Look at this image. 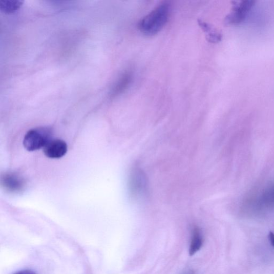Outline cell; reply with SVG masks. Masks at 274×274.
<instances>
[{
    "instance_id": "1",
    "label": "cell",
    "mask_w": 274,
    "mask_h": 274,
    "mask_svg": "<svg viewBox=\"0 0 274 274\" xmlns=\"http://www.w3.org/2000/svg\"><path fill=\"white\" fill-rule=\"evenodd\" d=\"M171 10L172 7L169 2L161 3L140 20L138 25L139 30L147 36L156 35L167 24Z\"/></svg>"
},
{
    "instance_id": "2",
    "label": "cell",
    "mask_w": 274,
    "mask_h": 274,
    "mask_svg": "<svg viewBox=\"0 0 274 274\" xmlns=\"http://www.w3.org/2000/svg\"><path fill=\"white\" fill-rule=\"evenodd\" d=\"M129 188L131 196L136 200L145 198L149 192L147 177L138 164L133 165L129 177Z\"/></svg>"
},
{
    "instance_id": "3",
    "label": "cell",
    "mask_w": 274,
    "mask_h": 274,
    "mask_svg": "<svg viewBox=\"0 0 274 274\" xmlns=\"http://www.w3.org/2000/svg\"><path fill=\"white\" fill-rule=\"evenodd\" d=\"M52 130L49 127L32 129L24 138V146L30 152L44 149L47 143L52 139Z\"/></svg>"
},
{
    "instance_id": "4",
    "label": "cell",
    "mask_w": 274,
    "mask_h": 274,
    "mask_svg": "<svg viewBox=\"0 0 274 274\" xmlns=\"http://www.w3.org/2000/svg\"><path fill=\"white\" fill-rule=\"evenodd\" d=\"M254 5L255 2L248 0L235 2L230 13L225 17V22L230 26L239 25L245 20Z\"/></svg>"
},
{
    "instance_id": "5",
    "label": "cell",
    "mask_w": 274,
    "mask_h": 274,
    "mask_svg": "<svg viewBox=\"0 0 274 274\" xmlns=\"http://www.w3.org/2000/svg\"><path fill=\"white\" fill-rule=\"evenodd\" d=\"M45 156L50 159H59L65 156L68 151L67 143L61 139H52L43 149Z\"/></svg>"
},
{
    "instance_id": "6",
    "label": "cell",
    "mask_w": 274,
    "mask_h": 274,
    "mask_svg": "<svg viewBox=\"0 0 274 274\" xmlns=\"http://www.w3.org/2000/svg\"><path fill=\"white\" fill-rule=\"evenodd\" d=\"M2 182L4 187L11 193L20 192L25 185L23 178L13 173L5 174L2 177Z\"/></svg>"
},
{
    "instance_id": "7",
    "label": "cell",
    "mask_w": 274,
    "mask_h": 274,
    "mask_svg": "<svg viewBox=\"0 0 274 274\" xmlns=\"http://www.w3.org/2000/svg\"><path fill=\"white\" fill-rule=\"evenodd\" d=\"M198 23L202 31L204 32L208 41L218 43L221 41L222 35L216 29L203 20L199 19Z\"/></svg>"
},
{
    "instance_id": "8",
    "label": "cell",
    "mask_w": 274,
    "mask_h": 274,
    "mask_svg": "<svg viewBox=\"0 0 274 274\" xmlns=\"http://www.w3.org/2000/svg\"><path fill=\"white\" fill-rule=\"evenodd\" d=\"M134 78L132 71L128 70L119 78L113 91L114 96L124 92L129 87Z\"/></svg>"
},
{
    "instance_id": "9",
    "label": "cell",
    "mask_w": 274,
    "mask_h": 274,
    "mask_svg": "<svg viewBox=\"0 0 274 274\" xmlns=\"http://www.w3.org/2000/svg\"><path fill=\"white\" fill-rule=\"evenodd\" d=\"M204 239L201 230L198 227H195L192 231V239H191L189 248L190 256L196 254L201 248L203 244Z\"/></svg>"
},
{
    "instance_id": "10",
    "label": "cell",
    "mask_w": 274,
    "mask_h": 274,
    "mask_svg": "<svg viewBox=\"0 0 274 274\" xmlns=\"http://www.w3.org/2000/svg\"><path fill=\"white\" fill-rule=\"evenodd\" d=\"M22 3L20 1H2L0 2V9L5 13H14L20 7Z\"/></svg>"
},
{
    "instance_id": "11",
    "label": "cell",
    "mask_w": 274,
    "mask_h": 274,
    "mask_svg": "<svg viewBox=\"0 0 274 274\" xmlns=\"http://www.w3.org/2000/svg\"><path fill=\"white\" fill-rule=\"evenodd\" d=\"M13 274H37L31 270H22L17 271Z\"/></svg>"
},
{
    "instance_id": "12",
    "label": "cell",
    "mask_w": 274,
    "mask_h": 274,
    "mask_svg": "<svg viewBox=\"0 0 274 274\" xmlns=\"http://www.w3.org/2000/svg\"><path fill=\"white\" fill-rule=\"evenodd\" d=\"M268 240L270 243V244L273 247H274V233L271 231L269 233Z\"/></svg>"
},
{
    "instance_id": "13",
    "label": "cell",
    "mask_w": 274,
    "mask_h": 274,
    "mask_svg": "<svg viewBox=\"0 0 274 274\" xmlns=\"http://www.w3.org/2000/svg\"><path fill=\"white\" fill-rule=\"evenodd\" d=\"M183 274H196V273L194 270H188V271L185 272Z\"/></svg>"
},
{
    "instance_id": "14",
    "label": "cell",
    "mask_w": 274,
    "mask_h": 274,
    "mask_svg": "<svg viewBox=\"0 0 274 274\" xmlns=\"http://www.w3.org/2000/svg\"><path fill=\"white\" fill-rule=\"evenodd\" d=\"M272 195H273V197H274V189L273 190V192H272Z\"/></svg>"
}]
</instances>
